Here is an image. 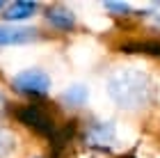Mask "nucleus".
<instances>
[{
  "mask_svg": "<svg viewBox=\"0 0 160 158\" xmlns=\"http://www.w3.org/2000/svg\"><path fill=\"white\" fill-rule=\"evenodd\" d=\"M82 140H85L87 147L105 151V149L110 147L114 140H117L114 124H112V121H98V119L87 121V124H85V131H82Z\"/></svg>",
  "mask_w": 160,
  "mask_h": 158,
  "instance_id": "obj_4",
  "label": "nucleus"
},
{
  "mask_svg": "<svg viewBox=\"0 0 160 158\" xmlns=\"http://www.w3.org/2000/svg\"><path fill=\"white\" fill-rule=\"evenodd\" d=\"M18 147V138L16 133L9 131V128L0 126V158H9Z\"/></svg>",
  "mask_w": 160,
  "mask_h": 158,
  "instance_id": "obj_10",
  "label": "nucleus"
},
{
  "mask_svg": "<svg viewBox=\"0 0 160 158\" xmlns=\"http://www.w3.org/2000/svg\"><path fill=\"white\" fill-rule=\"evenodd\" d=\"M37 3H30V0H16V3L7 5L5 12H2V18L9 21V23H18V21H25L30 18L34 12H37Z\"/></svg>",
  "mask_w": 160,
  "mask_h": 158,
  "instance_id": "obj_8",
  "label": "nucleus"
},
{
  "mask_svg": "<svg viewBox=\"0 0 160 158\" xmlns=\"http://www.w3.org/2000/svg\"><path fill=\"white\" fill-rule=\"evenodd\" d=\"M46 21L50 23V28H55V30H60V32H71L76 28V14L67 9V7H62V5H53V7H48L46 9Z\"/></svg>",
  "mask_w": 160,
  "mask_h": 158,
  "instance_id": "obj_6",
  "label": "nucleus"
},
{
  "mask_svg": "<svg viewBox=\"0 0 160 158\" xmlns=\"http://www.w3.org/2000/svg\"><path fill=\"white\" fill-rule=\"evenodd\" d=\"M9 110V103H7V96L2 94V92H0V117H2V115Z\"/></svg>",
  "mask_w": 160,
  "mask_h": 158,
  "instance_id": "obj_12",
  "label": "nucleus"
},
{
  "mask_svg": "<svg viewBox=\"0 0 160 158\" xmlns=\"http://www.w3.org/2000/svg\"><path fill=\"white\" fill-rule=\"evenodd\" d=\"M39 39V30L23 25H0V46H21Z\"/></svg>",
  "mask_w": 160,
  "mask_h": 158,
  "instance_id": "obj_5",
  "label": "nucleus"
},
{
  "mask_svg": "<svg viewBox=\"0 0 160 158\" xmlns=\"http://www.w3.org/2000/svg\"><path fill=\"white\" fill-rule=\"evenodd\" d=\"M121 53H140L160 60V39H128L119 46Z\"/></svg>",
  "mask_w": 160,
  "mask_h": 158,
  "instance_id": "obj_7",
  "label": "nucleus"
},
{
  "mask_svg": "<svg viewBox=\"0 0 160 158\" xmlns=\"http://www.w3.org/2000/svg\"><path fill=\"white\" fill-rule=\"evenodd\" d=\"M50 76L46 74L43 69H23L21 74H16L12 78V87L23 96H30V99H43L50 92Z\"/></svg>",
  "mask_w": 160,
  "mask_h": 158,
  "instance_id": "obj_3",
  "label": "nucleus"
},
{
  "mask_svg": "<svg viewBox=\"0 0 160 158\" xmlns=\"http://www.w3.org/2000/svg\"><path fill=\"white\" fill-rule=\"evenodd\" d=\"M14 117H16L18 124H23L25 128H30V131H34L41 138H48V140H53L57 131L64 126V124H60L57 110L43 101H32V103L14 108Z\"/></svg>",
  "mask_w": 160,
  "mask_h": 158,
  "instance_id": "obj_2",
  "label": "nucleus"
},
{
  "mask_svg": "<svg viewBox=\"0 0 160 158\" xmlns=\"http://www.w3.org/2000/svg\"><path fill=\"white\" fill-rule=\"evenodd\" d=\"M105 92L110 101L126 112H137L156 101V83L147 71L121 67L105 78Z\"/></svg>",
  "mask_w": 160,
  "mask_h": 158,
  "instance_id": "obj_1",
  "label": "nucleus"
},
{
  "mask_svg": "<svg viewBox=\"0 0 160 158\" xmlns=\"http://www.w3.org/2000/svg\"><path fill=\"white\" fill-rule=\"evenodd\" d=\"M103 9L114 12L117 16H121V14H128V12H130V7H128L126 3H105V5H103Z\"/></svg>",
  "mask_w": 160,
  "mask_h": 158,
  "instance_id": "obj_11",
  "label": "nucleus"
},
{
  "mask_svg": "<svg viewBox=\"0 0 160 158\" xmlns=\"http://www.w3.org/2000/svg\"><path fill=\"white\" fill-rule=\"evenodd\" d=\"M87 99H89V87L82 83H76V85H69L60 94V103L64 108H82Z\"/></svg>",
  "mask_w": 160,
  "mask_h": 158,
  "instance_id": "obj_9",
  "label": "nucleus"
},
{
  "mask_svg": "<svg viewBox=\"0 0 160 158\" xmlns=\"http://www.w3.org/2000/svg\"><path fill=\"white\" fill-rule=\"evenodd\" d=\"M0 12H5V3H2V0H0Z\"/></svg>",
  "mask_w": 160,
  "mask_h": 158,
  "instance_id": "obj_13",
  "label": "nucleus"
}]
</instances>
